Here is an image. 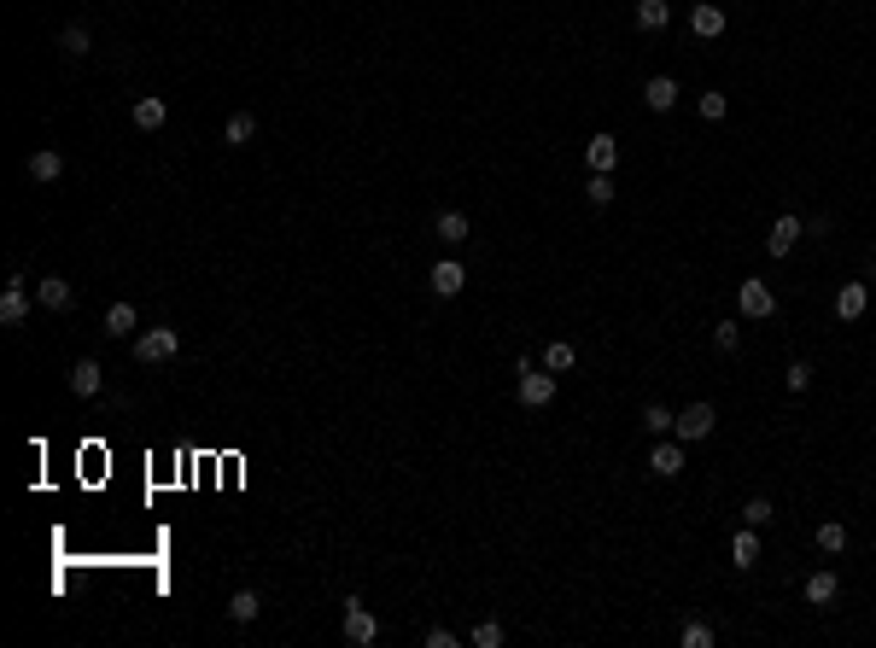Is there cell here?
Here are the masks:
<instances>
[{"mask_svg":"<svg viewBox=\"0 0 876 648\" xmlns=\"http://www.w3.org/2000/svg\"><path fill=\"white\" fill-rule=\"evenodd\" d=\"M176 351H181L176 328H152V333H141V339H134V363H146V368L170 363V356H176Z\"/></svg>","mask_w":876,"mask_h":648,"instance_id":"1","label":"cell"},{"mask_svg":"<svg viewBox=\"0 0 876 648\" xmlns=\"http://www.w3.org/2000/svg\"><path fill=\"white\" fill-rule=\"evenodd\" d=\"M345 643H351V648H368V643H380V619L368 614V607L356 602V596L345 602Z\"/></svg>","mask_w":876,"mask_h":648,"instance_id":"2","label":"cell"},{"mask_svg":"<svg viewBox=\"0 0 876 648\" xmlns=\"http://www.w3.org/2000/svg\"><path fill=\"white\" fill-rule=\"evenodd\" d=\"M713 427H719V415H713V403H689L684 409V415H678L672 421V432H678V439H684V444H696V439H707V432Z\"/></svg>","mask_w":876,"mask_h":648,"instance_id":"3","label":"cell"},{"mask_svg":"<svg viewBox=\"0 0 876 648\" xmlns=\"http://www.w3.org/2000/svg\"><path fill=\"white\" fill-rule=\"evenodd\" d=\"M736 304H742V316H748V321H766L771 310H777V298H771V286H766V281H742V286H736Z\"/></svg>","mask_w":876,"mask_h":648,"instance_id":"4","label":"cell"},{"mask_svg":"<svg viewBox=\"0 0 876 648\" xmlns=\"http://www.w3.org/2000/svg\"><path fill=\"white\" fill-rule=\"evenodd\" d=\"M800 240H807V222H800V217H777L771 234H766V252H771V257H788Z\"/></svg>","mask_w":876,"mask_h":648,"instance_id":"5","label":"cell"},{"mask_svg":"<svg viewBox=\"0 0 876 648\" xmlns=\"http://www.w3.org/2000/svg\"><path fill=\"white\" fill-rule=\"evenodd\" d=\"M35 304L53 310V316H65V310L77 304V292H70V281H65V275H41V281H35Z\"/></svg>","mask_w":876,"mask_h":648,"instance_id":"6","label":"cell"},{"mask_svg":"<svg viewBox=\"0 0 876 648\" xmlns=\"http://www.w3.org/2000/svg\"><path fill=\"white\" fill-rule=\"evenodd\" d=\"M521 403H526V409H549V403H555V374H549V368H544V374H538V368L521 374Z\"/></svg>","mask_w":876,"mask_h":648,"instance_id":"7","label":"cell"},{"mask_svg":"<svg viewBox=\"0 0 876 648\" xmlns=\"http://www.w3.org/2000/svg\"><path fill=\"white\" fill-rule=\"evenodd\" d=\"M585 164H590V176H613V164H620V141H613V134L585 141Z\"/></svg>","mask_w":876,"mask_h":648,"instance_id":"8","label":"cell"},{"mask_svg":"<svg viewBox=\"0 0 876 648\" xmlns=\"http://www.w3.org/2000/svg\"><path fill=\"white\" fill-rule=\"evenodd\" d=\"M129 123H134V129H141V134H158V129H164V123H170V106H164V99H158V94H146V99H134Z\"/></svg>","mask_w":876,"mask_h":648,"instance_id":"9","label":"cell"},{"mask_svg":"<svg viewBox=\"0 0 876 648\" xmlns=\"http://www.w3.org/2000/svg\"><path fill=\"white\" fill-rule=\"evenodd\" d=\"M649 473H655V479H678V473H684V439L655 444V456H649Z\"/></svg>","mask_w":876,"mask_h":648,"instance_id":"10","label":"cell"},{"mask_svg":"<svg viewBox=\"0 0 876 648\" xmlns=\"http://www.w3.org/2000/svg\"><path fill=\"white\" fill-rule=\"evenodd\" d=\"M865 310H871V286L865 281H847L842 292H835V316H842V321H859Z\"/></svg>","mask_w":876,"mask_h":648,"instance_id":"11","label":"cell"},{"mask_svg":"<svg viewBox=\"0 0 876 648\" xmlns=\"http://www.w3.org/2000/svg\"><path fill=\"white\" fill-rule=\"evenodd\" d=\"M23 316H30V298H23V275H12V281H6V292H0V321H6V328H18Z\"/></svg>","mask_w":876,"mask_h":648,"instance_id":"12","label":"cell"},{"mask_svg":"<svg viewBox=\"0 0 876 648\" xmlns=\"http://www.w3.org/2000/svg\"><path fill=\"white\" fill-rule=\"evenodd\" d=\"M427 281H433V292H438V298H456V292L467 286V269L456 264V257H444V264H433V275H427Z\"/></svg>","mask_w":876,"mask_h":648,"instance_id":"13","label":"cell"},{"mask_svg":"<svg viewBox=\"0 0 876 648\" xmlns=\"http://www.w3.org/2000/svg\"><path fill=\"white\" fill-rule=\"evenodd\" d=\"M731 560H736V572L760 567V526H742V532L731 538Z\"/></svg>","mask_w":876,"mask_h":648,"instance_id":"14","label":"cell"},{"mask_svg":"<svg viewBox=\"0 0 876 648\" xmlns=\"http://www.w3.org/2000/svg\"><path fill=\"white\" fill-rule=\"evenodd\" d=\"M689 30H696L701 42H713V35H724V6H713V0H701V6L689 12Z\"/></svg>","mask_w":876,"mask_h":648,"instance_id":"15","label":"cell"},{"mask_svg":"<svg viewBox=\"0 0 876 648\" xmlns=\"http://www.w3.org/2000/svg\"><path fill=\"white\" fill-rule=\"evenodd\" d=\"M23 170H30V181H59V176H65V158H59L53 146H41V153L23 158Z\"/></svg>","mask_w":876,"mask_h":648,"instance_id":"16","label":"cell"},{"mask_svg":"<svg viewBox=\"0 0 876 648\" xmlns=\"http://www.w3.org/2000/svg\"><path fill=\"white\" fill-rule=\"evenodd\" d=\"M678 94H684V88H678L672 77H649V82H643V106H649V111H672Z\"/></svg>","mask_w":876,"mask_h":648,"instance_id":"17","label":"cell"},{"mask_svg":"<svg viewBox=\"0 0 876 648\" xmlns=\"http://www.w3.org/2000/svg\"><path fill=\"white\" fill-rule=\"evenodd\" d=\"M100 380H106V368L100 363H94V356H82V363L77 368H70V392H77V397H94V392H100Z\"/></svg>","mask_w":876,"mask_h":648,"instance_id":"18","label":"cell"},{"mask_svg":"<svg viewBox=\"0 0 876 648\" xmlns=\"http://www.w3.org/2000/svg\"><path fill=\"white\" fill-rule=\"evenodd\" d=\"M835 590H842V579H835L830 567H818V572L807 579V602H812V607H830V602H835Z\"/></svg>","mask_w":876,"mask_h":648,"instance_id":"19","label":"cell"},{"mask_svg":"<svg viewBox=\"0 0 876 648\" xmlns=\"http://www.w3.org/2000/svg\"><path fill=\"white\" fill-rule=\"evenodd\" d=\"M666 23H672V6H666V0H637V30L643 35H660Z\"/></svg>","mask_w":876,"mask_h":648,"instance_id":"20","label":"cell"},{"mask_svg":"<svg viewBox=\"0 0 876 648\" xmlns=\"http://www.w3.org/2000/svg\"><path fill=\"white\" fill-rule=\"evenodd\" d=\"M433 234H438L444 245H462L467 240V217H462V210H438V217H433Z\"/></svg>","mask_w":876,"mask_h":648,"instance_id":"21","label":"cell"},{"mask_svg":"<svg viewBox=\"0 0 876 648\" xmlns=\"http://www.w3.org/2000/svg\"><path fill=\"white\" fill-rule=\"evenodd\" d=\"M222 141H228V146H252L257 141V117H252V111H234L228 129H222Z\"/></svg>","mask_w":876,"mask_h":648,"instance_id":"22","label":"cell"},{"mask_svg":"<svg viewBox=\"0 0 876 648\" xmlns=\"http://www.w3.org/2000/svg\"><path fill=\"white\" fill-rule=\"evenodd\" d=\"M134 328H141V316H134V304H111V310H106V333H111V339H129Z\"/></svg>","mask_w":876,"mask_h":648,"instance_id":"23","label":"cell"},{"mask_svg":"<svg viewBox=\"0 0 876 648\" xmlns=\"http://www.w3.org/2000/svg\"><path fill=\"white\" fill-rule=\"evenodd\" d=\"M257 614H263V602H257V590H234V596H228V619H234V625H252Z\"/></svg>","mask_w":876,"mask_h":648,"instance_id":"24","label":"cell"},{"mask_svg":"<svg viewBox=\"0 0 876 648\" xmlns=\"http://www.w3.org/2000/svg\"><path fill=\"white\" fill-rule=\"evenodd\" d=\"M812 538H818V550H824V555H842V550H847V526H842V520H824V526L812 532Z\"/></svg>","mask_w":876,"mask_h":648,"instance_id":"25","label":"cell"},{"mask_svg":"<svg viewBox=\"0 0 876 648\" xmlns=\"http://www.w3.org/2000/svg\"><path fill=\"white\" fill-rule=\"evenodd\" d=\"M59 47H65V59H88V47H94V35L82 30V23H65V35H59Z\"/></svg>","mask_w":876,"mask_h":648,"instance_id":"26","label":"cell"},{"mask_svg":"<svg viewBox=\"0 0 876 648\" xmlns=\"http://www.w3.org/2000/svg\"><path fill=\"white\" fill-rule=\"evenodd\" d=\"M578 363V351H573V345H567V339H555V345H544V368L549 374H567V368H573Z\"/></svg>","mask_w":876,"mask_h":648,"instance_id":"27","label":"cell"},{"mask_svg":"<svg viewBox=\"0 0 876 648\" xmlns=\"http://www.w3.org/2000/svg\"><path fill=\"white\" fill-rule=\"evenodd\" d=\"M672 409H666V403H643V432H655V439H666V432H672Z\"/></svg>","mask_w":876,"mask_h":648,"instance_id":"28","label":"cell"},{"mask_svg":"<svg viewBox=\"0 0 876 648\" xmlns=\"http://www.w3.org/2000/svg\"><path fill=\"white\" fill-rule=\"evenodd\" d=\"M771 520H777L771 496H748V503H742V526H771Z\"/></svg>","mask_w":876,"mask_h":648,"instance_id":"29","label":"cell"},{"mask_svg":"<svg viewBox=\"0 0 876 648\" xmlns=\"http://www.w3.org/2000/svg\"><path fill=\"white\" fill-rule=\"evenodd\" d=\"M678 643H684V648H713V625H707V619H684Z\"/></svg>","mask_w":876,"mask_h":648,"instance_id":"30","label":"cell"},{"mask_svg":"<svg viewBox=\"0 0 876 648\" xmlns=\"http://www.w3.org/2000/svg\"><path fill=\"white\" fill-rule=\"evenodd\" d=\"M736 345H742V328H736V321H719V328H713V351H724V356H731Z\"/></svg>","mask_w":876,"mask_h":648,"instance_id":"31","label":"cell"},{"mask_svg":"<svg viewBox=\"0 0 876 648\" xmlns=\"http://www.w3.org/2000/svg\"><path fill=\"white\" fill-rule=\"evenodd\" d=\"M585 199H590L596 210H602V205H613V176H590V181H585Z\"/></svg>","mask_w":876,"mask_h":648,"instance_id":"32","label":"cell"},{"mask_svg":"<svg viewBox=\"0 0 876 648\" xmlns=\"http://www.w3.org/2000/svg\"><path fill=\"white\" fill-rule=\"evenodd\" d=\"M503 643V625H497V619H479V625H474V648H497Z\"/></svg>","mask_w":876,"mask_h":648,"instance_id":"33","label":"cell"},{"mask_svg":"<svg viewBox=\"0 0 876 648\" xmlns=\"http://www.w3.org/2000/svg\"><path fill=\"white\" fill-rule=\"evenodd\" d=\"M724 111H731V99H724V94H701V117H707V123H719Z\"/></svg>","mask_w":876,"mask_h":648,"instance_id":"34","label":"cell"},{"mask_svg":"<svg viewBox=\"0 0 876 648\" xmlns=\"http://www.w3.org/2000/svg\"><path fill=\"white\" fill-rule=\"evenodd\" d=\"M783 380H788V392H807V385H812V368H807V363H788Z\"/></svg>","mask_w":876,"mask_h":648,"instance_id":"35","label":"cell"},{"mask_svg":"<svg viewBox=\"0 0 876 648\" xmlns=\"http://www.w3.org/2000/svg\"><path fill=\"white\" fill-rule=\"evenodd\" d=\"M450 643H456L450 625H433V631H427V648H450Z\"/></svg>","mask_w":876,"mask_h":648,"instance_id":"36","label":"cell"}]
</instances>
